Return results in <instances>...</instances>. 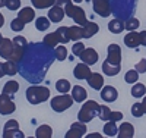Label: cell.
Here are the masks:
<instances>
[{"label": "cell", "instance_id": "f546056e", "mask_svg": "<svg viewBox=\"0 0 146 138\" xmlns=\"http://www.w3.org/2000/svg\"><path fill=\"white\" fill-rule=\"evenodd\" d=\"M56 88H57V91H58V93H62V94H67V93L72 90V85H70V82H69L67 79L62 78V79H58V81L56 82Z\"/></svg>", "mask_w": 146, "mask_h": 138}, {"label": "cell", "instance_id": "5bb4252c", "mask_svg": "<svg viewBox=\"0 0 146 138\" xmlns=\"http://www.w3.org/2000/svg\"><path fill=\"white\" fill-rule=\"evenodd\" d=\"M91 68L86 65V63H79L75 66L73 69V75H75L76 79H88V77L91 75Z\"/></svg>", "mask_w": 146, "mask_h": 138}, {"label": "cell", "instance_id": "7dc6e473", "mask_svg": "<svg viewBox=\"0 0 146 138\" xmlns=\"http://www.w3.org/2000/svg\"><path fill=\"white\" fill-rule=\"evenodd\" d=\"M85 138H102V135L100 132H92V134H88Z\"/></svg>", "mask_w": 146, "mask_h": 138}, {"label": "cell", "instance_id": "836d02e7", "mask_svg": "<svg viewBox=\"0 0 146 138\" xmlns=\"http://www.w3.org/2000/svg\"><path fill=\"white\" fill-rule=\"evenodd\" d=\"M139 79V72L135 71V69H131V71H127L126 75H124V81L127 84H136Z\"/></svg>", "mask_w": 146, "mask_h": 138}, {"label": "cell", "instance_id": "c3c4849f", "mask_svg": "<svg viewBox=\"0 0 146 138\" xmlns=\"http://www.w3.org/2000/svg\"><path fill=\"white\" fill-rule=\"evenodd\" d=\"M5 66H3V63H2V62H0V78H3L5 77Z\"/></svg>", "mask_w": 146, "mask_h": 138}, {"label": "cell", "instance_id": "ee69618b", "mask_svg": "<svg viewBox=\"0 0 146 138\" xmlns=\"http://www.w3.org/2000/svg\"><path fill=\"white\" fill-rule=\"evenodd\" d=\"M135 71H137L139 73H145L146 72V59H142L140 62L135 65Z\"/></svg>", "mask_w": 146, "mask_h": 138}, {"label": "cell", "instance_id": "9c48e42d", "mask_svg": "<svg viewBox=\"0 0 146 138\" xmlns=\"http://www.w3.org/2000/svg\"><path fill=\"white\" fill-rule=\"evenodd\" d=\"M80 60H82V63H86L88 66L95 65L96 62H98V52L92 47L85 48V52L80 55Z\"/></svg>", "mask_w": 146, "mask_h": 138}, {"label": "cell", "instance_id": "11a10c76", "mask_svg": "<svg viewBox=\"0 0 146 138\" xmlns=\"http://www.w3.org/2000/svg\"><path fill=\"white\" fill-rule=\"evenodd\" d=\"M28 138H32V137H28Z\"/></svg>", "mask_w": 146, "mask_h": 138}, {"label": "cell", "instance_id": "ba28073f", "mask_svg": "<svg viewBox=\"0 0 146 138\" xmlns=\"http://www.w3.org/2000/svg\"><path fill=\"white\" fill-rule=\"evenodd\" d=\"M13 50H15V44L12 40L9 38H3L0 40V56L6 60H10L12 55H13Z\"/></svg>", "mask_w": 146, "mask_h": 138}, {"label": "cell", "instance_id": "ffe728a7", "mask_svg": "<svg viewBox=\"0 0 146 138\" xmlns=\"http://www.w3.org/2000/svg\"><path fill=\"white\" fill-rule=\"evenodd\" d=\"M98 31H100L98 24H95V22H91V21H89V22L83 27V38H91V37H94Z\"/></svg>", "mask_w": 146, "mask_h": 138}, {"label": "cell", "instance_id": "4316f807", "mask_svg": "<svg viewBox=\"0 0 146 138\" xmlns=\"http://www.w3.org/2000/svg\"><path fill=\"white\" fill-rule=\"evenodd\" d=\"M104 134L107 137H115L118 134V127H117V122H113V120H108L105 125H104Z\"/></svg>", "mask_w": 146, "mask_h": 138}, {"label": "cell", "instance_id": "f6af8a7d", "mask_svg": "<svg viewBox=\"0 0 146 138\" xmlns=\"http://www.w3.org/2000/svg\"><path fill=\"white\" fill-rule=\"evenodd\" d=\"M121 119H123V113H121V112H113V113H111V119H110V120L117 122V120H121Z\"/></svg>", "mask_w": 146, "mask_h": 138}, {"label": "cell", "instance_id": "277c9868", "mask_svg": "<svg viewBox=\"0 0 146 138\" xmlns=\"http://www.w3.org/2000/svg\"><path fill=\"white\" fill-rule=\"evenodd\" d=\"M92 6H94L95 13L102 16V18H107L113 13L111 2L110 0H92Z\"/></svg>", "mask_w": 146, "mask_h": 138}, {"label": "cell", "instance_id": "db71d44e", "mask_svg": "<svg viewBox=\"0 0 146 138\" xmlns=\"http://www.w3.org/2000/svg\"><path fill=\"white\" fill-rule=\"evenodd\" d=\"M3 38V35H2V32H0V40H2Z\"/></svg>", "mask_w": 146, "mask_h": 138}, {"label": "cell", "instance_id": "ac0fdd59", "mask_svg": "<svg viewBox=\"0 0 146 138\" xmlns=\"http://www.w3.org/2000/svg\"><path fill=\"white\" fill-rule=\"evenodd\" d=\"M18 18L23 22V24H29L35 19V10L32 7H23L19 10L18 13Z\"/></svg>", "mask_w": 146, "mask_h": 138}, {"label": "cell", "instance_id": "9a60e30c", "mask_svg": "<svg viewBox=\"0 0 146 138\" xmlns=\"http://www.w3.org/2000/svg\"><path fill=\"white\" fill-rule=\"evenodd\" d=\"M133 135H135V127L130 122H123L118 127L117 138H133Z\"/></svg>", "mask_w": 146, "mask_h": 138}, {"label": "cell", "instance_id": "6da1fadb", "mask_svg": "<svg viewBox=\"0 0 146 138\" xmlns=\"http://www.w3.org/2000/svg\"><path fill=\"white\" fill-rule=\"evenodd\" d=\"M100 109L101 106L95 102V100H88V102H85L79 110V113H78V119L79 122L82 123H88L91 122L95 116H98L100 115Z\"/></svg>", "mask_w": 146, "mask_h": 138}, {"label": "cell", "instance_id": "8992f818", "mask_svg": "<svg viewBox=\"0 0 146 138\" xmlns=\"http://www.w3.org/2000/svg\"><path fill=\"white\" fill-rule=\"evenodd\" d=\"M16 110V106L13 103V100H12L10 96L7 94H0V115H10L13 113V112Z\"/></svg>", "mask_w": 146, "mask_h": 138}, {"label": "cell", "instance_id": "4fadbf2b", "mask_svg": "<svg viewBox=\"0 0 146 138\" xmlns=\"http://www.w3.org/2000/svg\"><path fill=\"white\" fill-rule=\"evenodd\" d=\"M86 81H88L89 87L94 90H102V87H104V77L98 72H92Z\"/></svg>", "mask_w": 146, "mask_h": 138}, {"label": "cell", "instance_id": "ab89813d", "mask_svg": "<svg viewBox=\"0 0 146 138\" xmlns=\"http://www.w3.org/2000/svg\"><path fill=\"white\" fill-rule=\"evenodd\" d=\"M131 115L135 116V118H142L145 115V112H143V107H142V103H135L131 106Z\"/></svg>", "mask_w": 146, "mask_h": 138}, {"label": "cell", "instance_id": "f35d334b", "mask_svg": "<svg viewBox=\"0 0 146 138\" xmlns=\"http://www.w3.org/2000/svg\"><path fill=\"white\" fill-rule=\"evenodd\" d=\"M85 48H86V47H85V44H83L82 41H78V43L73 44V47H72V53L75 55V56H79V57H80V55L85 52Z\"/></svg>", "mask_w": 146, "mask_h": 138}, {"label": "cell", "instance_id": "7bdbcfd3", "mask_svg": "<svg viewBox=\"0 0 146 138\" xmlns=\"http://www.w3.org/2000/svg\"><path fill=\"white\" fill-rule=\"evenodd\" d=\"M13 43H15L16 46L22 47V48H27V46H28V41H27V38H25V37H22V35H18V37H15V38H13Z\"/></svg>", "mask_w": 146, "mask_h": 138}, {"label": "cell", "instance_id": "8d00e7d4", "mask_svg": "<svg viewBox=\"0 0 146 138\" xmlns=\"http://www.w3.org/2000/svg\"><path fill=\"white\" fill-rule=\"evenodd\" d=\"M111 113H113V110L110 109L108 106H101L98 118H100L101 120H105V122H108L110 119H111Z\"/></svg>", "mask_w": 146, "mask_h": 138}, {"label": "cell", "instance_id": "603a6c76", "mask_svg": "<svg viewBox=\"0 0 146 138\" xmlns=\"http://www.w3.org/2000/svg\"><path fill=\"white\" fill-rule=\"evenodd\" d=\"M53 135V129L50 125H40L35 131V138H51Z\"/></svg>", "mask_w": 146, "mask_h": 138}, {"label": "cell", "instance_id": "7c38bea8", "mask_svg": "<svg viewBox=\"0 0 146 138\" xmlns=\"http://www.w3.org/2000/svg\"><path fill=\"white\" fill-rule=\"evenodd\" d=\"M66 16V13H64V9L62 7V6H58V5H54L50 10H48V19H50L51 22H62L63 21V18Z\"/></svg>", "mask_w": 146, "mask_h": 138}, {"label": "cell", "instance_id": "2e32d148", "mask_svg": "<svg viewBox=\"0 0 146 138\" xmlns=\"http://www.w3.org/2000/svg\"><path fill=\"white\" fill-rule=\"evenodd\" d=\"M72 97L76 103H82V102H86V97H88V91L80 85H75L72 87Z\"/></svg>", "mask_w": 146, "mask_h": 138}, {"label": "cell", "instance_id": "3957f363", "mask_svg": "<svg viewBox=\"0 0 146 138\" xmlns=\"http://www.w3.org/2000/svg\"><path fill=\"white\" fill-rule=\"evenodd\" d=\"M73 102H75V100H73L72 96H69V94H60V96H56V97L51 98L50 106H51V109H53L54 112H57V113H62V112H64V110H67L69 107H72Z\"/></svg>", "mask_w": 146, "mask_h": 138}, {"label": "cell", "instance_id": "e0dca14e", "mask_svg": "<svg viewBox=\"0 0 146 138\" xmlns=\"http://www.w3.org/2000/svg\"><path fill=\"white\" fill-rule=\"evenodd\" d=\"M124 44L130 48H136L137 46H140V37H139V32H135V31H130L129 34H126L124 37Z\"/></svg>", "mask_w": 146, "mask_h": 138}, {"label": "cell", "instance_id": "1f68e13d", "mask_svg": "<svg viewBox=\"0 0 146 138\" xmlns=\"http://www.w3.org/2000/svg\"><path fill=\"white\" fill-rule=\"evenodd\" d=\"M31 2L35 9H47V7H53L57 0H31Z\"/></svg>", "mask_w": 146, "mask_h": 138}, {"label": "cell", "instance_id": "d4e9b609", "mask_svg": "<svg viewBox=\"0 0 146 138\" xmlns=\"http://www.w3.org/2000/svg\"><path fill=\"white\" fill-rule=\"evenodd\" d=\"M18 91H19V82L13 81V79L7 81L5 84V87H3V94H7V96H13Z\"/></svg>", "mask_w": 146, "mask_h": 138}, {"label": "cell", "instance_id": "8fae6325", "mask_svg": "<svg viewBox=\"0 0 146 138\" xmlns=\"http://www.w3.org/2000/svg\"><path fill=\"white\" fill-rule=\"evenodd\" d=\"M73 21H75L76 25H79V27H85L89 21L86 19V15H85V10L79 6H75L72 10V16H70Z\"/></svg>", "mask_w": 146, "mask_h": 138}, {"label": "cell", "instance_id": "f1b7e54d", "mask_svg": "<svg viewBox=\"0 0 146 138\" xmlns=\"http://www.w3.org/2000/svg\"><path fill=\"white\" fill-rule=\"evenodd\" d=\"M5 73L9 75V77H13V75H16L19 72V68H18V63H15V62H12V60H6L5 63Z\"/></svg>", "mask_w": 146, "mask_h": 138}, {"label": "cell", "instance_id": "d6986e66", "mask_svg": "<svg viewBox=\"0 0 146 138\" xmlns=\"http://www.w3.org/2000/svg\"><path fill=\"white\" fill-rule=\"evenodd\" d=\"M42 44H44L45 47H48V48H56V47H57L56 44H60V40H58L57 32L54 31V32L47 34V35L44 37V40H42Z\"/></svg>", "mask_w": 146, "mask_h": 138}, {"label": "cell", "instance_id": "cb8c5ba5", "mask_svg": "<svg viewBox=\"0 0 146 138\" xmlns=\"http://www.w3.org/2000/svg\"><path fill=\"white\" fill-rule=\"evenodd\" d=\"M108 30H110V32H113V34L123 32L124 31V22L121 21V19H117L115 18V19L108 22Z\"/></svg>", "mask_w": 146, "mask_h": 138}, {"label": "cell", "instance_id": "74e56055", "mask_svg": "<svg viewBox=\"0 0 146 138\" xmlns=\"http://www.w3.org/2000/svg\"><path fill=\"white\" fill-rule=\"evenodd\" d=\"M10 28H12V31H16V32H21L23 28H25V24H23L19 18H15L13 21L10 22Z\"/></svg>", "mask_w": 146, "mask_h": 138}, {"label": "cell", "instance_id": "d6a6232c", "mask_svg": "<svg viewBox=\"0 0 146 138\" xmlns=\"http://www.w3.org/2000/svg\"><path fill=\"white\" fill-rule=\"evenodd\" d=\"M54 57H56L58 62L66 60V57H67V48H66L63 44L57 46V47L54 48Z\"/></svg>", "mask_w": 146, "mask_h": 138}, {"label": "cell", "instance_id": "e575fe53", "mask_svg": "<svg viewBox=\"0 0 146 138\" xmlns=\"http://www.w3.org/2000/svg\"><path fill=\"white\" fill-rule=\"evenodd\" d=\"M139 25H140V22H139L137 18H130V19H127L124 22V30H127V31H136L139 28Z\"/></svg>", "mask_w": 146, "mask_h": 138}, {"label": "cell", "instance_id": "bcb514c9", "mask_svg": "<svg viewBox=\"0 0 146 138\" xmlns=\"http://www.w3.org/2000/svg\"><path fill=\"white\" fill-rule=\"evenodd\" d=\"M139 37H140V46H145L146 47V31L139 32Z\"/></svg>", "mask_w": 146, "mask_h": 138}, {"label": "cell", "instance_id": "f5cc1de1", "mask_svg": "<svg viewBox=\"0 0 146 138\" xmlns=\"http://www.w3.org/2000/svg\"><path fill=\"white\" fill-rule=\"evenodd\" d=\"M73 2H75V3H78V5H79L80 2H83V0H73Z\"/></svg>", "mask_w": 146, "mask_h": 138}, {"label": "cell", "instance_id": "7402d4cb", "mask_svg": "<svg viewBox=\"0 0 146 138\" xmlns=\"http://www.w3.org/2000/svg\"><path fill=\"white\" fill-rule=\"evenodd\" d=\"M120 71H121V66L111 65V63H108L107 60L102 62V72L107 75V77H114V75H118Z\"/></svg>", "mask_w": 146, "mask_h": 138}, {"label": "cell", "instance_id": "b9f144b4", "mask_svg": "<svg viewBox=\"0 0 146 138\" xmlns=\"http://www.w3.org/2000/svg\"><path fill=\"white\" fill-rule=\"evenodd\" d=\"M6 7L9 10H18L21 7V0H7V2H6Z\"/></svg>", "mask_w": 146, "mask_h": 138}, {"label": "cell", "instance_id": "5b68a950", "mask_svg": "<svg viewBox=\"0 0 146 138\" xmlns=\"http://www.w3.org/2000/svg\"><path fill=\"white\" fill-rule=\"evenodd\" d=\"M108 63L120 66L121 65V48L118 44H110L107 48V59H105Z\"/></svg>", "mask_w": 146, "mask_h": 138}, {"label": "cell", "instance_id": "4dcf8cb0", "mask_svg": "<svg viewBox=\"0 0 146 138\" xmlns=\"http://www.w3.org/2000/svg\"><path fill=\"white\" fill-rule=\"evenodd\" d=\"M50 24H51V21L48 18L40 16V18H36V21H35V28L38 31H47L48 28H50Z\"/></svg>", "mask_w": 146, "mask_h": 138}, {"label": "cell", "instance_id": "681fc988", "mask_svg": "<svg viewBox=\"0 0 146 138\" xmlns=\"http://www.w3.org/2000/svg\"><path fill=\"white\" fill-rule=\"evenodd\" d=\"M3 25H5V16L2 15V12H0V28H2Z\"/></svg>", "mask_w": 146, "mask_h": 138}, {"label": "cell", "instance_id": "7a4b0ae2", "mask_svg": "<svg viewBox=\"0 0 146 138\" xmlns=\"http://www.w3.org/2000/svg\"><path fill=\"white\" fill-rule=\"evenodd\" d=\"M50 98V90L47 87L41 85H32L27 90V100L31 104H40L44 103L45 100Z\"/></svg>", "mask_w": 146, "mask_h": 138}, {"label": "cell", "instance_id": "52a82bcc", "mask_svg": "<svg viewBox=\"0 0 146 138\" xmlns=\"http://www.w3.org/2000/svg\"><path fill=\"white\" fill-rule=\"evenodd\" d=\"M85 134H86V123H82L78 120L70 125V128L66 132L64 138H82Z\"/></svg>", "mask_w": 146, "mask_h": 138}, {"label": "cell", "instance_id": "60d3db41", "mask_svg": "<svg viewBox=\"0 0 146 138\" xmlns=\"http://www.w3.org/2000/svg\"><path fill=\"white\" fill-rule=\"evenodd\" d=\"M19 128V123H18V120L16 119H10V120H7L6 123H5V128H3V131H9V129H18Z\"/></svg>", "mask_w": 146, "mask_h": 138}, {"label": "cell", "instance_id": "9f6ffc18", "mask_svg": "<svg viewBox=\"0 0 146 138\" xmlns=\"http://www.w3.org/2000/svg\"><path fill=\"white\" fill-rule=\"evenodd\" d=\"M102 138H104V137H102Z\"/></svg>", "mask_w": 146, "mask_h": 138}, {"label": "cell", "instance_id": "816d5d0a", "mask_svg": "<svg viewBox=\"0 0 146 138\" xmlns=\"http://www.w3.org/2000/svg\"><path fill=\"white\" fill-rule=\"evenodd\" d=\"M6 2L7 0H0V9H2L3 6H6Z\"/></svg>", "mask_w": 146, "mask_h": 138}, {"label": "cell", "instance_id": "44dd1931", "mask_svg": "<svg viewBox=\"0 0 146 138\" xmlns=\"http://www.w3.org/2000/svg\"><path fill=\"white\" fill-rule=\"evenodd\" d=\"M69 32H70V40L75 43H78L83 38V27L73 25V27H69Z\"/></svg>", "mask_w": 146, "mask_h": 138}, {"label": "cell", "instance_id": "484cf974", "mask_svg": "<svg viewBox=\"0 0 146 138\" xmlns=\"http://www.w3.org/2000/svg\"><path fill=\"white\" fill-rule=\"evenodd\" d=\"M130 91H131V96L135 97V98H140V97H145L146 96V87L142 82H136V84H133Z\"/></svg>", "mask_w": 146, "mask_h": 138}, {"label": "cell", "instance_id": "d590c367", "mask_svg": "<svg viewBox=\"0 0 146 138\" xmlns=\"http://www.w3.org/2000/svg\"><path fill=\"white\" fill-rule=\"evenodd\" d=\"M3 138H27L23 135V132L18 128V129H9V131H3Z\"/></svg>", "mask_w": 146, "mask_h": 138}, {"label": "cell", "instance_id": "f907efd6", "mask_svg": "<svg viewBox=\"0 0 146 138\" xmlns=\"http://www.w3.org/2000/svg\"><path fill=\"white\" fill-rule=\"evenodd\" d=\"M142 107H143V112H145V115H146V96L143 97V102H142Z\"/></svg>", "mask_w": 146, "mask_h": 138}, {"label": "cell", "instance_id": "83f0119b", "mask_svg": "<svg viewBox=\"0 0 146 138\" xmlns=\"http://www.w3.org/2000/svg\"><path fill=\"white\" fill-rule=\"evenodd\" d=\"M57 35H58V40H60V44H67L70 40V32H69V27H60L57 31Z\"/></svg>", "mask_w": 146, "mask_h": 138}, {"label": "cell", "instance_id": "30bf717a", "mask_svg": "<svg viewBox=\"0 0 146 138\" xmlns=\"http://www.w3.org/2000/svg\"><path fill=\"white\" fill-rule=\"evenodd\" d=\"M117 97H118V91H117V88H114L113 85H105V87H102L101 98L104 100L105 103H113V102H115Z\"/></svg>", "mask_w": 146, "mask_h": 138}]
</instances>
